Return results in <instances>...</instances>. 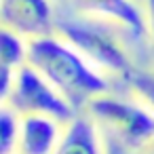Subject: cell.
<instances>
[{
    "mask_svg": "<svg viewBox=\"0 0 154 154\" xmlns=\"http://www.w3.org/2000/svg\"><path fill=\"white\" fill-rule=\"evenodd\" d=\"M53 154H103L97 122L87 114H78L63 131Z\"/></svg>",
    "mask_w": 154,
    "mask_h": 154,
    "instance_id": "8",
    "label": "cell"
},
{
    "mask_svg": "<svg viewBox=\"0 0 154 154\" xmlns=\"http://www.w3.org/2000/svg\"><path fill=\"white\" fill-rule=\"evenodd\" d=\"M61 135L59 122L49 116H21L17 154H53Z\"/></svg>",
    "mask_w": 154,
    "mask_h": 154,
    "instance_id": "7",
    "label": "cell"
},
{
    "mask_svg": "<svg viewBox=\"0 0 154 154\" xmlns=\"http://www.w3.org/2000/svg\"><path fill=\"white\" fill-rule=\"evenodd\" d=\"M21 133V116L9 106L0 112V154H17Z\"/></svg>",
    "mask_w": 154,
    "mask_h": 154,
    "instance_id": "10",
    "label": "cell"
},
{
    "mask_svg": "<svg viewBox=\"0 0 154 154\" xmlns=\"http://www.w3.org/2000/svg\"><path fill=\"white\" fill-rule=\"evenodd\" d=\"M57 30L66 42H70L85 59L93 61L99 68L122 74L125 78L135 68L127 51L120 47V42L103 30H97L78 21H59Z\"/></svg>",
    "mask_w": 154,
    "mask_h": 154,
    "instance_id": "4",
    "label": "cell"
},
{
    "mask_svg": "<svg viewBox=\"0 0 154 154\" xmlns=\"http://www.w3.org/2000/svg\"><path fill=\"white\" fill-rule=\"evenodd\" d=\"M5 106L19 116H49L59 125H70L78 114L70 101L55 91L45 76H40L30 63H26L15 76V85Z\"/></svg>",
    "mask_w": 154,
    "mask_h": 154,
    "instance_id": "3",
    "label": "cell"
},
{
    "mask_svg": "<svg viewBox=\"0 0 154 154\" xmlns=\"http://www.w3.org/2000/svg\"><path fill=\"white\" fill-rule=\"evenodd\" d=\"M2 28L28 40L51 36L53 9L49 0H2Z\"/></svg>",
    "mask_w": 154,
    "mask_h": 154,
    "instance_id": "5",
    "label": "cell"
},
{
    "mask_svg": "<svg viewBox=\"0 0 154 154\" xmlns=\"http://www.w3.org/2000/svg\"><path fill=\"white\" fill-rule=\"evenodd\" d=\"M141 154H154V141H152V143H150V146H148V148H146Z\"/></svg>",
    "mask_w": 154,
    "mask_h": 154,
    "instance_id": "13",
    "label": "cell"
},
{
    "mask_svg": "<svg viewBox=\"0 0 154 154\" xmlns=\"http://www.w3.org/2000/svg\"><path fill=\"white\" fill-rule=\"evenodd\" d=\"M72 5L89 15L108 17L125 26L135 38H143L148 32L146 13L133 2V0H72Z\"/></svg>",
    "mask_w": 154,
    "mask_h": 154,
    "instance_id": "6",
    "label": "cell"
},
{
    "mask_svg": "<svg viewBox=\"0 0 154 154\" xmlns=\"http://www.w3.org/2000/svg\"><path fill=\"white\" fill-rule=\"evenodd\" d=\"M87 110L95 122L108 127L118 141L133 152H143L154 141V112L148 106L101 95L95 97Z\"/></svg>",
    "mask_w": 154,
    "mask_h": 154,
    "instance_id": "2",
    "label": "cell"
},
{
    "mask_svg": "<svg viewBox=\"0 0 154 154\" xmlns=\"http://www.w3.org/2000/svg\"><path fill=\"white\" fill-rule=\"evenodd\" d=\"M28 63L59 91L74 110L87 108L95 97L106 95L108 82L66 40L45 36L28 40Z\"/></svg>",
    "mask_w": 154,
    "mask_h": 154,
    "instance_id": "1",
    "label": "cell"
},
{
    "mask_svg": "<svg viewBox=\"0 0 154 154\" xmlns=\"http://www.w3.org/2000/svg\"><path fill=\"white\" fill-rule=\"evenodd\" d=\"M28 63V42L15 32L2 28L0 32V97L7 101L13 91L15 76Z\"/></svg>",
    "mask_w": 154,
    "mask_h": 154,
    "instance_id": "9",
    "label": "cell"
},
{
    "mask_svg": "<svg viewBox=\"0 0 154 154\" xmlns=\"http://www.w3.org/2000/svg\"><path fill=\"white\" fill-rule=\"evenodd\" d=\"M146 19H148V32L154 42V0H146Z\"/></svg>",
    "mask_w": 154,
    "mask_h": 154,
    "instance_id": "12",
    "label": "cell"
},
{
    "mask_svg": "<svg viewBox=\"0 0 154 154\" xmlns=\"http://www.w3.org/2000/svg\"><path fill=\"white\" fill-rule=\"evenodd\" d=\"M125 80L146 101V106L154 112V72H148V70H141V68H133Z\"/></svg>",
    "mask_w": 154,
    "mask_h": 154,
    "instance_id": "11",
    "label": "cell"
}]
</instances>
